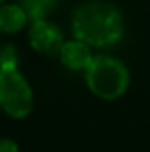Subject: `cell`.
<instances>
[{"mask_svg":"<svg viewBox=\"0 0 150 152\" xmlns=\"http://www.w3.org/2000/svg\"><path fill=\"white\" fill-rule=\"evenodd\" d=\"M58 55H60L62 64L69 71H83V73L94 58L92 46H88L87 42H83L76 37L71 39V41H64Z\"/></svg>","mask_w":150,"mask_h":152,"instance_id":"cell-5","label":"cell"},{"mask_svg":"<svg viewBox=\"0 0 150 152\" xmlns=\"http://www.w3.org/2000/svg\"><path fill=\"white\" fill-rule=\"evenodd\" d=\"M85 81L88 90L99 99L115 101L127 92L131 76L122 60L110 55H94L85 69Z\"/></svg>","mask_w":150,"mask_h":152,"instance_id":"cell-2","label":"cell"},{"mask_svg":"<svg viewBox=\"0 0 150 152\" xmlns=\"http://www.w3.org/2000/svg\"><path fill=\"white\" fill-rule=\"evenodd\" d=\"M60 0H20V5L25 9L30 21L44 20L50 12L55 11Z\"/></svg>","mask_w":150,"mask_h":152,"instance_id":"cell-7","label":"cell"},{"mask_svg":"<svg viewBox=\"0 0 150 152\" xmlns=\"http://www.w3.org/2000/svg\"><path fill=\"white\" fill-rule=\"evenodd\" d=\"M28 42L41 55L55 57L60 53V48L64 44V34L58 28V25H55L53 21L46 18L36 20V21H30Z\"/></svg>","mask_w":150,"mask_h":152,"instance_id":"cell-4","label":"cell"},{"mask_svg":"<svg viewBox=\"0 0 150 152\" xmlns=\"http://www.w3.org/2000/svg\"><path fill=\"white\" fill-rule=\"evenodd\" d=\"M0 108L16 120L32 113L34 92L18 67L0 69Z\"/></svg>","mask_w":150,"mask_h":152,"instance_id":"cell-3","label":"cell"},{"mask_svg":"<svg viewBox=\"0 0 150 152\" xmlns=\"http://www.w3.org/2000/svg\"><path fill=\"white\" fill-rule=\"evenodd\" d=\"M76 39L92 48H111L124 37V16L110 2L90 0L78 5L71 16Z\"/></svg>","mask_w":150,"mask_h":152,"instance_id":"cell-1","label":"cell"},{"mask_svg":"<svg viewBox=\"0 0 150 152\" xmlns=\"http://www.w3.org/2000/svg\"><path fill=\"white\" fill-rule=\"evenodd\" d=\"M0 152H20L18 143L11 138H0Z\"/></svg>","mask_w":150,"mask_h":152,"instance_id":"cell-9","label":"cell"},{"mask_svg":"<svg viewBox=\"0 0 150 152\" xmlns=\"http://www.w3.org/2000/svg\"><path fill=\"white\" fill-rule=\"evenodd\" d=\"M2 4H5V0H0V5H2Z\"/></svg>","mask_w":150,"mask_h":152,"instance_id":"cell-10","label":"cell"},{"mask_svg":"<svg viewBox=\"0 0 150 152\" xmlns=\"http://www.w3.org/2000/svg\"><path fill=\"white\" fill-rule=\"evenodd\" d=\"M18 67V50L14 44H5L0 50V69Z\"/></svg>","mask_w":150,"mask_h":152,"instance_id":"cell-8","label":"cell"},{"mask_svg":"<svg viewBox=\"0 0 150 152\" xmlns=\"http://www.w3.org/2000/svg\"><path fill=\"white\" fill-rule=\"evenodd\" d=\"M28 16L20 4H2L0 5V32L18 34L28 23Z\"/></svg>","mask_w":150,"mask_h":152,"instance_id":"cell-6","label":"cell"}]
</instances>
